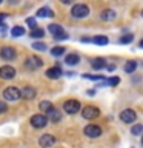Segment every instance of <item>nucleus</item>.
Instances as JSON below:
<instances>
[{"label":"nucleus","mask_w":143,"mask_h":148,"mask_svg":"<svg viewBox=\"0 0 143 148\" xmlns=\"http://www.w3.org/2000/svg\"><path fill=\"white\" fill-rule=\"evenodd\" d=\"M48 31L52 34V37L55 40H66L68 39V34L65 32V29L60 25H57V23H51V25L48 26Z\"/></svg>","instance_id":"obj_1"},{"label":"nucleus","mask_w":143,"mask_h":148,"mask_svg":"<svg viewBox=\"0 0 143 148\" xmlns=\"http://www.w3.org/2000/svg\"><path fill=\"white\" fill-rule=\"evenodd\" d=\"M88 14H89V8H88L86 5H83V3L74 5L72 9H71V16L74 18H83V17H86Z\"/></svg>","instance_id":"obj_2"},{"label":"nucleus","mask_w":143,"mask_h":148,"mask_svg":"<svg viewBox=\"0 0 143 148\" xmlns=\"http://www.w3.org/2000/svg\"><path fill=\"white\" fill-rule=\"evenodd\" d=\"M3 97L6 100H11V102H16V100H18L22 97V92H20V90L18 88H16V86H9V88H6V90L3 91Z\"/></svg>","instance_id":"obj_3"},{"label":"nucleus","mask_w":143,"mask_h":148,"mask_svg":"<svg viewBox=\"0 0 143 148\" xmlns=\"http://www.w3.org/2000/svg\"><path fill=\"white\" fill-rule=\"evenodd\" d=\"M48 116L45 114H34L31 117V125L34 128H45L46 125H48Z\"/></svg>","instance_id":"obj_4"},{"label":"nucleus","mask_w":143,"mask_h":148,"mask_svg":"<svg viewBox=\"0 0 143 148\" xmlns=\"http://www.w3.org/2000/svg\"><path fill=\"white\" fill-rule=\"evenodd\" d=\"M83 133H85V136H88V137L95 139V137L101 136V128L99 127V125L89 123V125H86V127H85V130H83Z\"/></svg>","instance_id":"obj_5"},{"label":"nucleus","mask_w":143,"mask_h":148,"mask_svg":"<svg viewBox=\"0 0 143 148\" xmlns=\"http://www.w3.org/2000/svg\"><path fill=\"white\" fill-rule=\"evenodd\" d=\"M136 119H137V114H136V111L131 110V108H126L120 113V120H122L123 123H132V122H136Z\"/></svg>","instance_id":"obj_6"},{"label":"nucleus","mask_w":143,"mask_h":148,"mask_svg":"<svg viewBox=\"0 0 143 148\" xmlns=\"http://www.w3.org/2000/svg\"><path fill=\"white\" fill-rule=\"evenodd\" d=\"M63 110L66 111L68 114H76L77 111H80V102L74 100V99H69L63 103Z\"/></svg>","instance_id":"obj_7"},{"label":"nucleus","mask_w":143,"mask_h":148,"mask_svg":"<svg viewBox=\"0 0 143 148\" xmlns=\"http://www.w3.org/2000/svg\"><path fill=\"white\" fill-rule=\"evenodd\" d=\"M82 116L88 120H92V119H97L100 116V111L97 106H85L82 111Z\"/></svg>","instance_id":"obj_8"},{"label":"nucleus","mask_w":143,"mask_h":148,"mask_svg":"<svg viewBox=\"0 0 143 148\" xmlns=\"http://www.w3.org/2000/svg\"><path fill=\"white\" fill-rule=\"evenodd\" d=\"M42 65H43L42 59L40 57H35V56H31V57H28L25 60V66L28 69H37V68H40Z\"/></svg>","instance_id":"obj_9"},{"label":"nucleus","mask_w":143,"mask_h":148,"mask_svg":"<svg viewBox=\"0 0 143 148\" xmlns=\"http://www.w3.org/2000/svg\"><path fill=\"white\" fill-rule=\"evenodd\" d=\"M16 76V69L12 66H9V65H3L2 68H0V77L5 79V80H9V79H14Z\"/></svg>","instance_id":"obj_10"},{"label":"nucleus","mask_w":143,"mask_h":148,"mask_svg":"<svg viewBox=\"0 0 143 148\" xmlns=\"http://www.w3.org/2000/svg\"><path fill=\"white\" fill-rule=\"evenodd\" d=\"M39 143H40L42 148H49L55 143V137L52 134H43V136L39 139Z\"/></svg>","instance_id":"obj_11"},{"label":"nucleus","mask_w":143,"mask_h":148,"mask_svg":"<svg viewBox=\"0 0 143 148\" xmlns=\"http://www.w3.org/2000/svg\"><path fill=\"white\" fill-rule=\"evenodd\" d=\"M0 57L3 60H12L16 57V49L11 48V46H3V48L0 49Z\"/></svg>","instance_id":"obj_12"},{"label":"nucleus","mask_w":143,"mask_h":148,"mask_svg":"<svg viewBox=\"0 0 143 148\" xmlns=\"http://www.w3.org/2000/svg\"><path fill=\"white\" fill-rule=\"evenodd\" d=\"M46 114H48V119H49L52 123H57V122H60V120H62V113H60L59 110H55V108H51Z\"/></svg>","instance_id":"obj_13"},{"label":"nucleus","mask_w":143,"mask_h":148,"mask_svg":"<svg viewBox=\"0 0 143 148\" xmlns=\"http://www.w3.org/2000/svg\"><path fill=\"white\" fill-rule=\"evenodd\" d=\"M63 74V71L60 69V66H52L49 69H46V77L48 79H59Z\"/></svg>","instance_id":"obj_14"},{"label":"nucleus","mask_w":143,"mask_h":148,"mask_svg":"<svg viewBox=\"0 0 143 148\" xmlns=\"http://www.w3.org/2000/svg\"><path fill=\"white\" fill-rule=\"evenodd\" d=\"M20 92H22V99H28V100H29V99H34L35 94H37L35 90H34L32 86H25Z\"/></svg>","instance_id":"obj_15"},{"label":"nucleus","mask_w":143,"mask_h":148,"mask_svg":"<svg viewBox=\"0 0 143 148\" xmlns=\"http://www.w3.org/2000/svg\"><path fill=\"white\" fill-rule=\"evenodd\" d=\"M78 62H80V57H78V54H76V53H72V54H68L66 57H65V63L66 65H77Z\"/></svg>","instance_id":"obj_16"},{"label":"nucleus","mask_w":143,"mask_h":148,"mask_svg":"<svg viewBox=\"0 0 143 148\" xmlns=\"http://www.w3.org/2000/svg\"><path fill=\"white\" fill-rule=\"evenodd\" d=\"M115 16H117V14H115L112 9H105V11H101L100 18H101V20H114Z\"/></svg>","instance_id":"obj_17"},{"label":"nucleus","mask_w":143,"mask_h":148,"mask_svg":"<svg viewBox=\"0 0 143 148\" xmlns=\"http://www.w3.org/2000/svg\"><path fill=\"white\" fill-rule=\"evenodd\" d=\"M91 66L94 68V69H103V68L106 66V60H105V59H101V57H97V59L92 60Z\"/></svg>","instance_id":"obj_18"},{"label":"nucleus","mask_w":143,"mask_h":148,"mask_svg":"<svg viewBox=\"0 0 143 148\" xmlns=\"http://www.w3.org/2000/svg\"><path fill=\"white\" fill-rule=\"evenodd\" d=\"M37 17H54V12L51 8H40L39 11H37Z\"/></svg>","instance_id":"obj_19"},{"label":"nucleus","mask_w":143,"mask_h":148,"mask_svg":"<svg viewBox=\"0 0 143 148\" xmlns=\"http://www.w3.org/2000/svg\"><path fill=\"white\" fill-rule=\"evenodd\" d=\"M123 69H125V73H126V74H132V73L137 69V62L129 60V62H126V65H125Z\"/></svg>","instance_id":"obj_20"},{"label":"nucleus","mask_w":143,"mask_h":148,"mask_svg":"<svg viewBox=\"0 0 143 148\" xmlns=\"http://www.w3.org/2000/svg\"><path fill=\"white\" fill-rule=\"evenodd\" d=\"M43 36H45V29H42L39 26L35 29H31V32H29V37H32V39H42Z\"/></svg>","instance_id":"obj_21"},{"label":"nucleus","mask_w":143,"mask_h":148,"mask_svg":"<svg viewBox=\"0 0 143 148\" xmlns=\"http://www.w3.org/2000/svg\"><path fill=\"white\" fill-rule=\"evenodd\" d=\"M91 42H94L95 45H108V37L106 36H95L91 39Z\"/></svg>","instance_id":"obj_22"},{"label":"nucleus","mask_w":143,"mask_h":148,"mask_svg":"<svg viewBox=\"0 0 143 148\" xmlns=\"http://www.w3.org/2000/svg\"><path fill=\"white\" fill-rule=\"evenodd\" d=\"M23 34H25V28L23 26H14L11 29V36L12 37H22Z\"/></svg>","instance_id":"obj_23"},{"label":"nucleus","mask_w":143,"mask_h":148,"mask_svg":"<svg viewBox=\"0 0 143 148\" xmlns=\"http://www.w3.org/2000/svg\"><path fill=\"white\" fill-rule=\"evenodd\" d=\"M131 133L134 134V136H142V134H143V125L142 123L134 125V127L131 128Z\"/></svg>","instance_id":"obj_24"},{"label":"nucleus","mask_w":143,"mask_h":148,"mask_svg":"<svg viewBox=\"0 0 143 148\" xmlns=\"http://www.w3.org/2000/svg\"><path fill=\"white\" fill-rule=\"evenodd\" d=\"M39 108H40V111H46V113H48V111H49L51 108H54V106H52V103H51V102L43 100V102H40Z\"/></svg>","instance_id":"obj_25"},{"label":"nucleus","mask_w":143,"mask_h":148,"mask_svg":"<svg viewBox=\"0 0 143 148\" xmlns=\"http://www.w3.org/2000/svg\"><path fill=\"white\" fill-rule=\"evenodd\" d=\"M51 54L55 56V57H59V56L65 54V48H63V46H54V48L51 49Z\"/></svg>","instance_id":"obj_26"},{"label":"nucleus","mask_w":143,"mask_h":148,"mask_svg":"<svg viewBox=\"0 0 143 148\" xmlns=\"http://www.w3.org/2000/svg\"><path fill=\"white\" fill-rule=\"evenodd\" d=\"M32 48L37 49V51H46V43H43V42H34V43H32Z\"/></svg>","instance_id":"obj_27"},{"label":"nucleus","mask_w":143,"mask_h":148,"mask_svg":"<svg viewBox=\"0 0 143 148\" xmlns=\"http://www.w3.org/2000/svg\"><path fill=\"white\" fill-rule=\"evenodd\" d=\"M105 83H106V85H111V86H115V85H118V83H120V79L118 77H111Z\"/></svg>","instance_id":"obj_28"},{"label":"nucleus","mask_w":143,"mask_h":148,"mask_svg":"<svg viewBox=\"0 0 143 148\" xmlns=\"http://www.w3.org/2000/svg\"><path fill=\"white\" fill-rule=\"evenodd\" d=\"M26 23H28V26H29L31 29H35V28H37V22H35L34 17H28L26 18Z\"/></svg>","instance_id":"obj_29"},{"label":"nucleus","mask_w":143,"mask_h":148,"mask_svg":"<svg viewBox=\"0 0 143 148\" xmlns=\"http://www.w3.org/2000/svg\"><path fill=\"white\" fill-rule=\"evenodd\" d=\"M132 40H134V36H132V34H125L122 39H120V42H122V43H131Z\"/></svg>","instance_id":"obj_30"},{"label":"nucleus","mask_w":143,"mask_h":148,"mask_svg":"<svg viewBox=\"0 0 143 148\" xmlns=\"http://www.w3.org/2000/svg\"><path fill=\"white\" fill-rule=\"evenodd\" d=\"M85 79H91V80H103V76H89V74H83Z\"/></svg>","instance_id":"obj_31"},{"label":"nucleus","mask_w":143,"mask_h":148,"mask_svg":"<svg viewBox=\"0 0 143 148\" xmlns=\"http://www.w3.org/2000/svg\"><path fill=\"white\" fill-rule=\"evenodd\" d=\"M6 110H8L6 103H5V102H2V100H0V114H2V113H5V111H6Z\"/></svg>","instance_id":"obj_32"},{"label":"nucleus","mask_w":143,"mask_h":148,"mask_svg":"<svg viewBox=\"0 0 143 148\" xmlns=\"http://www.w3.org/2000/svg\"><path fill=\"white\" fill-rule=\"evenodd\" d=\"M60 2H62L63 5H69V3H72L74 0H60Z\"/></svg>","instance_id":"obj_33"},{"label":"nucleus","mask_w":143,"mask_h":148,"mask_svg":"<svg viewBox=\"0 0 143 148\" xmlns=\"http://www.w3.org/2000/svg\"><path fill=\"white\" fill-rule=\"evenodd\" d=\"M108 71H115V65H109V66H108Z\"/></svg>","instance_id":"obj_34"},{"label":"nucleus","mask_w":143,"mask_h":148,"mask_svg":"<svg viewBox=\"0 0 143 148\" xmlns=\"http://www.w3.org/2000/svg\"><path fill=\"white\" fill-rule=\"evenodd\" d=\"M5 17H6V16H5V14H0V26H2L3 25V23H2V20H3V18Z\"/></svg>","instance_id":"obj_35"},{"label":"nucleus","mask_w":143,"mask_h":148,"mask_svg":"<svg viewBox=\"0 0 143 148\" xmlns=\"http://www.w3.org/2000/svg\"><path fill=\"white\" fill-rule=\"evenodd\" d=\"M138 45H140V48H143V39L140 40V43H138Z\"/></svg>","instance_id":"obj_36"},{"label":"nucleus","mask_w":143,"mask_h":148,"mask_svg":"<svg viewBox=\"0 0 143 148\" xmlns=\"http://www.w3.org/2000/svg\"><path fill=\"white\" fill-rule=\"evenodd\" d=\"M142 145H143V136H142Z\"/></svg>","instance_id":"obj_37"},{"label":"nucleus","mask_w":143,"mask_h":148,"mask_svg":"<svg viewBox=\"0 0 143 148\" xmlns=\"http://www.w3.org/2000/svg\"><path fill=\"white\" fill-rule=\"evenodd\" d=\"M142 16H143V9H142Z\"/></svg>","instance_id":"obj_38"},{"label":"nucleus","mask_w":143,"mask_h":148,"mask_svg":"<svg viewBox=\"0 0 143 148\" xmlns=\"http://www.w3.org/2000/svg\"><path fill=\"white\" fill-rule=\"evenodd\" d=\"M2 2H3V0H0V3H2Z\"/></svg>","instance_id":"obj_39"}]
</instances>
